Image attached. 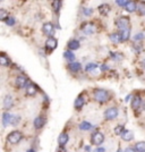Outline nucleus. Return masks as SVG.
<instances>
[{"label": "nucleus", "mask_w": 145, "mask_h": 152, "mask_svg": "<svg viewBox=\"0 0 145 152\" xmlns=\"http://www.w3.org/2000/svg\"><path fill=\"white\" fill-rule=\"evenodd\" d=\"M93 96H94L95 100L100 102V103H104L110 99L109 92L104 89H95L94 92H93Z\"/></svg>", "instance_id": "1"}, {"label": "nucleus", "mask_w": 145, "mask_h": 152, "mask_svg": "<svg viewBox=\"0 0 145 152\" xmlns=\"http://www.w3.org/2000/svg\"><path fill=\"white\" fill-rule=\"evenodd\" d=\"M132 108H133V110L135 111V114H141V113L144 110V109H145V103L142 101L141 96H138V95L133 96Z\"/></svg>", "instance_id": "2"}, {"label": "nucleus", "mask_w": 145, "mask_h": 152, "mask_svg": "<svg viewBox=\"0 0 145 152\" xmlns=\"http://www.w3.org/2000/svg\"><path fill=\"white\" fill-rule=\"evenodd\" d=\"M22 139H23V134L20 133L19 131H14L7 136V141L9 143H12V144H17L22 141Z\"/></svg>", "instance_id": "3"}, {"label": "nucleus", "mask_w": 145, "mask_h": 152, "mask_svg": "<svg viewBox=\"0 0 145 152\" xmlns=\"http://www.w3.org/2000/svg\"><path fill=\"white\" fill-rule=\"evenodd\" d=\"M118 115H119V111L116 107L108 108L107 110L104 111V118L107 121H114L118 117Z\"/></svg>", "instance_id": "4"}, {"label": "nucleus", "mask_w": 145, "mask_h": 152, "mask_svg": "<svg viewBox=\"0 0 145 152\" xmlns=\"http://www.w3.org/2000/svg\"><path fill=\"white\" fill-rule=\"evenodd\" d=\"M103 142H104V135L101 132H94L92 134V137H91V143L92 144L100 146Z\"/></svg>", "instance_id": "5"}, {"label": "nucleus", "mask_w": 145, "mask_h": 152, "mask_svg": "<svg viewBox=\"0 0 145 152\" xmlns=\"http://www.w3.org/2000/svg\"><path fill=\"white\" fill-rule=\"evenodd\" d=\"M116 25L118 26L119 30L125 31V30L128 28V25H129V18L126 17V16H121V17H119L116 20Z\"/></svg>", "instance_id": "6"}, {"label": "nucleus", "mask_w": 145, "mask_h": 152, "mask_svg": "<svg viewBox=\"0 0 145 152\" xmlns=\"http://www.w3.org/2000/svg\"><path fill=\"white\" fill-rule=\"evenodd\" d=\"M42 32H43L45 35H48L49 38H52V35L55 34V26L50 22H47L42 26Z\"/></svg>", "instance_id": "7"}, {"label": "nucleus", "mask_w": 145, "mask_h": 152, "mask_svg": "<svg viewBox=\"0 0 145 152\" xmlns=\"http://www.w3.org/2000/svg\"><path fill=\"white\" fill-rule=\"evenodd\" d=\"M15 84H16V86L18 88V89H24L26 86L28 85V80H27V77L23 75H19L16 77V80H15Z\"/></svg>", "instance_id": "8"}, {"label": "nucleus", "mask_w": 145, "mask_h": 152, "mask_svg": "<svg viewBox=\"0 0 145 152\" xmlns=\"http://www.w3.org/2000/svg\"><path fill=\"white\" fill-rule=\"evenodd\" d=\"M58 47V41L56 38H48L47 39V41H45V49L49 51H52L55 50L56 48Z\"/></svg>", "instance_id": "9"}, {"label": "nucleus", "mask_w": 145, "mask_h": 152, "mask_svg": "<svg viewBox=\"0 0 145 152\" xmlns=\"http://www.w3.org/2000/svg\"><path fill=\"white\" fill-rule=\"evenodd\" d=\"M81 30H82L85 34H93L95 32V27L92 23H84L81 26Z\"/></svg>", "instance_id": "10"}, {"label": "nucleus", "mask_w": 145, "mask_h": 152, "mask_svg": "<svg viewBox=\"0 0 145 152\" xmlns=\"http://www.w3.org/2000/svg\"><path fill=\"white\" fill-rule=\"evenodd\" d=\"M13 119H14V115L9 114V113H5L2 115V124L4 126L6 127L8 125H12L13 124Z\"/></svg>", "instance_id": "11"}, {"label": "nucleus", "mask_w": 145, "mask_h": 152, "mask_svg": "<svg viewBox=\"0 0 145 152\" xmlns=\"http://www.w3.org/2000/svg\"><path fill=\"white\" fill-rule=\"evenodd\" d=\"M14 106V100H13V96L12 95H6L4 98V108L6 110H9L10 108H13Z\"/></svg>", "instance_id": "12"}, {"label": "nucleus", "mask_w": 145, "mask_h": 152, "mask_svg": "<svg viewBox=\"0 0 145 152\" xmlns=\"http://www.w3.org/2000/svg\"><path fill=\"white\" fill-rule=\"evenodd\" d=\"M109 39L114 42V43H120L122 42V38H121V33L120 32H114L109 35Z\"/></svg>", "instance_id": "13"}, {"label": "nucleus", "mask_w": 145, "mask_h": 152, "mask_svg": "<svg viewBox=\"0 0 145 152\" xmlns=\"http://www.w3.org/2000/svg\"><path fill=\"white\" fill-rule=\"evenodd\" d=\"M68 140H69L68 134H67V133H61L60 135H59V137H58V143H59V145H60V146H65L66 144H67Z\"/></svg>", "instance_id": "14"}, {"label": "nucleus", "mask_w": 145, "mask_h": 152, "mask_svg": "<svg viewBox=\"0 0 145 152\" xmlns=\"http://www.w3.org/2000/svg\"><path fill=\"white\" fill-rule=\"evenodd\" d=\"M98 9H99L100 14H101V15H103V16H107V15H109L110 10H111L110 6H109V5H107V4H102V5H100Z\"/></svg>", "instance_id": "15"}, {"label": "nucleus", "mask_w": 145, "mask_h": 152, "mask_svg": "<svg viewBox=\"0 0 145 152\" xmlns=\"http://www.w3.org/2000/svg\"><path fill=\"white\" fill-rule=\"evenodd\" d=\"M137 7H138V4H136L135 1H128V4L125 7V9H126L128 13H134V12L137 10Z\"/></svg>", "instance_id": "16"}, {"label": "nucleus", "mask_w": 145, "mask_h": 152, "mask_svg": "<svg viewBox=\"0 0 145 152\" xmlns=\"http://www.w3.org/2000/svg\"><path fill=\"white\" fill-rule=\"evenodd\" d=\"M26 94L28 95V96H34V95L36 94V86L34 85V84H28L27 86H26Z\"/></svg>", "instance_id": "17"}, {"label": "nucleus", "mask_w": 145, "mask_h": 152, "mask_svg": "<svg viewBox=\"0 0 145 152\" xmlns=\"http://www.w3.org/2000/svg\"><path fill=\"white\" fill-rule=\"evenodd\" d=\"M68 68H69L70 72L77 73V72H79V70L82 69V65H81L79 63H77V61H74V63H69Z\"/></svg>", "instance_id": "18"}, {"label": "nucleus", "mask_w": 145, "mask_h": 152, "mask_svg": "<svg viewBox=\"0 0 145 152\" xmlns=\"http://www.w3.org/2000/svg\"><path fill=\"white\" fill-rule=\"evenodd\" d=\"M44 124H45V121H44L43 117H41V116H39V117H36V118L34 119V127H35L36 129L42 128V127L44 126Z\"/></svg>", "instance_id": "19"}, {"label": "nucleus", "mask_w": 145, "mask_h": 152, "mask_svg": "<svg viewBox=\"0 0 145 152\" xmlns=\"http://www.w3.org/2000/svg\"><path fill=\"white\" fill-rule=\"evenodd\" d=\"M79 47H81V43L77 40H70L68 42V48H69L70 51L77 50V49H79Z\"/></svg>", "instance_id": "20"}, {"label": "nucleus", "mask_w": 145, "mask_h": 152, "mask_svg": "<svg viewBox=\"0 0 145 152\" xmlns=\"http://www.w3.org/2000/svg\"><path fill=\"white\" fill-rule=\"evenodd\" d=\"M121 139L124 140V141L129 142V141H132V140L134 139V133H133L132 131L125 129V132H124V133H122V135H121Z\"/></svg>", "instance_id": "21"}, {"label": "nucleus", "mask_w": 145, "mask_h": 152, "mask_svg": "<svg viewBox=\"0 0 145 152\" xmlns=\"http://www.w3.org/2000/svg\"><path fill=\"white\" fill-rule=\"evenodd\" d=\"M74 106H75V109H77V110L82 109L83 106H84V98H83L82 95H79V96L76 98L75 102H74Z\"/></svg>", "instance_id": "22"}, {"label": "nucleus", "mask_w": 145, "mask_h": 152, "mask_svg": "<svg viewBox=\"0 0 145 152\" xmlns=\"http://www.w3.org/2000/svg\"><path fill=\"white\" fill-rule=\"evenodd\" d=\"M63 58L66 59V60H68L70 63H74V60H75V55H74V52L70 50H67L63 52Z\"/></svg>", "instance_id": "23"}, {"label": "nucleus", "mask_w": 145, "mask_h": 152, "mask_svg": "<svg viewBox=\"0 0 145 152\" xmlns=\"http://www.w3.org/2000/svg\"><path fill=\"white\" fill-rule=\"evenodd\" d=\"M78 127H79V129H82V131H88V129H91V128L93 127V125H92L90 121H82V123L78 125Z\"/></svg>", "instance_id": "24"}, {"label": "nucleus", "mask_w": 145, "mask_h": 152, "mask_svg": "<svg viewBox=\"0 0 145 152\" xmlns=\"http://www.w3.org/2000/svg\"><path fill=\"white\" fill-rule=\"evenodd\" d=\"M135 149L137 152H145V142L144 141H141V142H137L135 144Z\"/></svg>", "instance_id": "25"}, {"label": "nucleus", "mask_w": 145, "mask_h": 152, "mask_svg": "<svg viewBox=\"0 0 145 152\" xmlns=\"http://www.w3.org/2000/svg\"><path fill=\"white\" fill-rule=\"evenodd\" d=\"M0 64L2 66H9L10 65V59L8 57H6L5 55H1L0 56Z\"/></svg>", "instance_id": "26"}, {"label": "nucleus", "mask_w": 145, "mask_h": 152, "mask_svg": "<svg viewBox=\"0 0 145 152\" xmlns=\"http://www.w3.org/2000/svg\"><path fill=\"white\" fill-rule=\"evenodd\" d=\"M120 33H121L122 42H125V41H127L128 39L130 38V31H129V28H127V30H125V31H121Z\"/></svg>", "instance_id": "27"}, {"label": "nucleus", "mask_w": 145, "mask_h": 152, "mask_svg": "<svg viewBox=\"0 0 145 152\" xmlns=\"http://www.w3.org/2000/svg\"><path fill=\"white\" fill-rule=\"evenodd\" d=\"M9 17V14L7 10L5 9H0V20H4V22H6L7 19Z\"/></svg>", "instance_id": "28"}, {"label": "nucleus", "mask_w": 145, "mask_h": 152, "mask_svg": "<svg viewBox=\"0 0 145 152\" xmlns=\"http://www.w3.org/2000/svg\"><path fill=\"white\" fill-rule=\"evenodd\" d=\"M137 12L141 16H145V2H139L137 7Z\"/></svg>", "instance_id": "29"}, {"label": "nucleus", "mask_w": 145, "mask_h": 152, "mask_svg": "<svg viewBox=\"0 0 145 152\" xmlns=\"http://www.w3.org/2000/svg\"><path fill=\"white\" fill-rule=\"evenodd\" d=\"M61 6H63V2H61V1H53V2H52V8H53V10H55L56 13H58V12L60 10Z\"/></svg>", "instance_id": "30"}, {"label": "nucleus", "mask_w": 145, "mask_h": 152, "mask_svg": "<svg viewBox=\"0 0 145 152\" xmlns=\"http://www.w3.org/2000/svg\"><path fill=\"white\" fill-rule=\"evenodd\" d=\"M125 132V128H124V125H118V126L114 127V134L116 135H122V133Z\"/></svg>", "instance_id": "31"}, {"label": "nucleus", "mask_w": 145, "mask_h": 152, "mask_svg": "<svg viewBox=\"0 0 145 152\" xmlns=\"http://www.w3.org/2000/svg\"><path fill=\"white\" fill-rule=\"evenodd\" d=\"M98 68V65L94 63H88L87 65H86V67H85V70L86 72H93V70H95Z\"/></svg>", "instance_id": "32"}, {"label": "nucleus", "mask_w": 145, "mask_h": 152, "mask_svg": "<svg viewBox=\"0 0 145 152\" xmlns=\"http://www.w3.org/2000/svg\"><path fill=\"white\" fill-rule=\"evenodd\" d=\"M110 55L114 60H122V58H124L122 53H119V52H111Z\"/></svg>", "instance_id": "33"}, {"label": "nucleus", "mask_w": 145, "mask_h": 152, "mask_svg": "<svg viewBox=\"0 0 145 152\" xmlns=\"http://www.w3.org/2000/svg\"><path fill=\"white\" fill-rule=\"evenodd\" d=\"M144 39V33H137V34H135L134 35V38H133V40L135 41V42H137V41H139V40H143Z\"/></svg>", "instance_id": "34"}, {"label": "nucleus", "mask_w": 145, "mask_h": 152, "mask_svg": "<svg viewBox=\"0 0 145 152\" xmlns=\"http://www.w3.org/2000/svg\"><path fill=\"white\" fill-rule=\"evenodd\" d=\"M5 23H6L8 26H14V25H15V18H14V17H12V16H9V17H8V19H7Z\"/></svg>", "instance_id": "35"}, {"label": "nucleus", "mask_w": 145, "mask_h": 152, "mask_svg": "<svg viewBox=\"0 0 145 152\" xmlns=\"http://www.w3.org/2000/svg\"><path fill=\"white\" fill-rule=\"evenodd\" d=\"M83 13H84L85 16H91L93 14V9L92 8H84L83 9Z\"/></svg>", "instance_id": "36"}, {"label": "nucleus", "mask_w": 145, "mask_h": 152, "mask_svg": "<svg viewBox=\"0 0 145 152\" xmlns=\"http://www.w3.org/2000/svg\"><path fill=\"white\" fill-rule=\"evenodd\" d=\"M127 4H128V1H122V0H117L116 1V5L119 7H126Z\"/></svg>", "instance_id": "37"}, {"label": "nucleus", "mask_w": 145, "mask_h": 152, "mask_svg": "<svg viewBox=\"0 0 145 152\" xmlns=\"http://www.w3.org/2000/svg\"><path fill=\"white\" fill-rule=\"evenodd\" d=\"M132 49L134 50V52H135V53H139V52H141V50H142V48H141L138 45H136V43L133 45Z\"/></svg>", "instance_id": "38"}, {"label": "nucleus", "mask_w": 145, "mask_h": 152, "mask_svg": "<svg viewBox=\"0 0 145 152\" xmlns=\"http://www.w3.org/2000/svg\"><path fill=\"white\" fill-rule=\"evenodd\" d=\"M20 121V117H19L18 115H14V119H13V124L12 125H17Z\"/></svg>", "instance_id": "39"}, {"label": "nucleus", "mask_w": 145, "mask_h": 152, "mask_svg": "<svg viewBox=\"0 0 145 152\" xmlns=\"http://www.w3.org/2000/svg\"><path fill=\"white\" fill-rule=\"evenodd\" d=\"M124 152H137V151H136V149H135V148L128 146V148H126V149H125V151H124Z\"/></svg>", "instance_id": "40"}, {"label": "nucleus", "mask_w": 145, "mask_h": 152, "mask_svg": "<svg viewBox=\"0 0 145 152\" xmlns=\"http://www.w3.org/2000/svg\"><path fill=\"white\" fill-rule=\"evenodd\" d=\"M93 152H106V149H104V148H100V146H99V148H96Z\"/></svg>", "instance_id": "41"}, {"label": "nucleus", "mask_w": 145, "mask_h": 152, "mask_svg": "<svg viewBox=\"0 0 145 152\" xmlns=\"http://www.w3.org/2000/svg\"><path fill=\"white\" fill-rule=\"evenodd\" d=\"M101 70H108L109 69V66H107V65H101Z\"/></svg>", "instance_id": "42"}, {"label": "nucleus", "mask_w": 145, "mask_h": 152, "mask_svg": "<svg viewBox=\"0 0 145 152\" xmlns=\"http://www.w3.org/2000/svg\"><path fill=\"white\" fill-rule=\"evenodd\" d=\"M130 96H132V95H130V94H128V95H127L126 98H125V101H126V102L129 101V100H130Z\"/></svg>", "instance_id": "43"}, {"label": "nucleus", "mask_w": 145, "mask_h": 152, "mask_svg": "<svg viewBox=\"0 0 145 152\" xmlns=\"http://www.w3.org/2000/svg\"><path fill=\"white\" fill-rule=\"evenodd\" d=\"M142 67H143V68L145 69V58L143 59V60H142Z\"/></svg>", "instance_id": "44"}, {"label": "nucleus", "mask_w": 145, "mask_h": 152, "mask_svg": "<svg viewBox=\"0 0 145 152\" xmlns=\"http://www.w3.org/2000/svg\"><path fill=\"white\" fill-rule=\"evenodd\" d=\"M90 149H91L90 146H85V150H86V151H87V152H90Z\"/></svg>", "instance_id": "45"}, {"label": "nucleus", "mask_w": 145, "mask_h": 152, "mask_svg": "<svg viewBox=\"0 0 145 152\" xmlns=\"http://www.w3.org/2000/svg\"><path fill=\"white\" fill-rule=\"evenodd\" d=\"M26 152H35V150L34 149H30V150H27Z\"/></svg>", "instance_id": "46"}, {"label": "nucleus", "mask_w": 145, "mask_h": 152, "mask_svg": "<svg viewBox=\"0 0 145 152\" xmlns=\"http://www.w3.org/2000/svg\"><path fill=\"white\" fill-rule=\"evenodd\" d=\"M117 152H124V151H122V150H121V149H120V148H119V149L117 150Z\"/></svg>", "instance_id": "47"}]
</instances>
